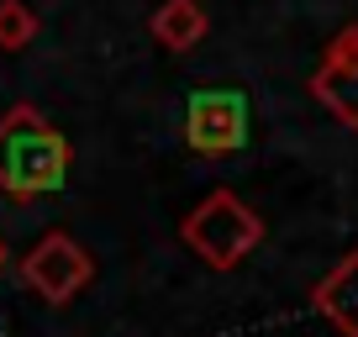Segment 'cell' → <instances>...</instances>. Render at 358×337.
<instances>
[{
    "instance_id": "cell-1",
    "label": "cell",
    "mask_w": 358,
    "mask_h": 337,
    "mask_svg": "<svg viewBox=\"0 0 358 337\" xmlns=\"http://www.w3.org/2000/svg\"><path fill=\"white\" fill-rule=\"evenodd\" d=\"M74 148L37 106H11L0 116V190L11 201H43L69 185Z\"/></svg>"
},
{
    "instance_id": "cell-2",
    "label": "cell",
    "mask_w": 358,
    "mask_h": 337,
    "mask_svg": "<svg viewBox=\"0 0 358 337\" xmlns=\"http://www.w3.org/2000/svg\"><path fill=\"white\" fill-rule=\"evenodd\" d=\"M179 243L190 248L206 269L227 274L264 243V216H258L237 190H211L185 222H179Z\"/></svg>"
},
{
    "instance_id": "cell-3",
    "label": "cell",
    "mask_w": 358,
    "mask_h": 337,
    "mask_svg": "<svg viewBox=\"0 0 358 337\" xmlns=\"http://www.w3.org/2000/svg\"><path fill=\"white\" fill-rule=\"evenodd\" d=\"M253 106L237 85H201L185 101V143L201 158H232L248 148Z\"/></svg>"
},
{
    "instance_id": "cell-4",
    "label": "cell",
    "mask_w": 358,
    "mask_h": 337,
    "mask_svg": "<svg viewBox=\"0 0 358 337\" xmlns=\"http://www.w3.org/2000/svg\"><path fill=\"white\" fill-rule=\"evenodd\" d=\"M16 274H22V285L32 295H43L48 306H64L95 280V259H90L69 232H43L32 243V253H22Z\"/></svg>"
},
{
    "instance_id": "cell-5",
    "label": "cell",
    "mask_w": 358,
    "mask_h": 337,
    "mask_svg": "<svg viewBox=\"0 0 358 337\" xmlns=\"http://www.w3.org/2000/svg\"><path fill=\"white\" fill-rule=\"evenodd\" d=\"M311 306L343 337H358V248L343 253V264H337L332 274H322V285L311 290Z\"/></svg>"
},
{
    "instance_id": "cell-6",
    "label": "cell",
    "mask_w": 358,
    "mask_h": 337,
    "mask_svg": "<svg viewBox=\"0 0 358 337\" xmlns=\"http://www.w3.org/2000/svg\"><path fill=\"white\" fill-rule=\"evenodd\" d=\"M148 27H153V37L169 48V53H190V48L206 37V27H211V22H206L201 0H164Z\"/></svg>"
},
{
    "instance_id": "cell-7",
    "label": "cell",
    "mask_w": 358,
    "mask_h": 337,
    "mask_svg": "<svg viewBox=\"0 0 358 337\" xmlns=\"http://www.w3.org/2000/svg\"><path fill=\"white\" fill-rule=\"evenodd\" d=\"M311 95L348 132H358V64H322L311 74Z\"/></svg>"
},
{
    "instance_id": "cell-8",
    "label": "cell",
    "mask_w": 358,
    "mask_h": 337,
    "mask_svg": "<svg viewBox=\"0 0 358 337\" xmlns=\"http://www.w3.org/2000/svg\"><path fill=\"white\" fill-rule=\"evenodd\" d=\"M43 22L27 0H0V53H22V48L37 43Z\"/></svg>"
},
{
    "instance_id": "cell-9",
    "label": "cell",
    "mask_w": 358,
    "mask_h": 337,
    "mask_svg": "<svg viewBox=\"0 0 358 337\" xmlns=\"http://www.w3.org/2000/svg\"><path fill=\"white\" fill-rule=\"evenodd\" d=\"M322 64H358V27H343V32L327 43V58Z\"/></svg>"
},
{
    "instance_id": "cell-10",
    "label": "cell",
    "mask_w": 358,
    "mask_h": 337,
    "mask_svg": "<svg viewBox=\"0 0 358 337\" xmlns=\"http://www.w3.org/2000/svg\"><path fill=\"white\" fill-rule=\"evenodd\" d=\"M0 269H6V243H0Z\"/></svg>"
}]
</instances>
